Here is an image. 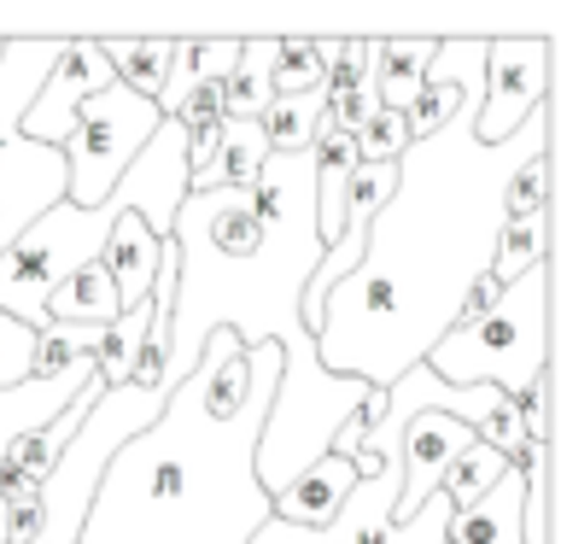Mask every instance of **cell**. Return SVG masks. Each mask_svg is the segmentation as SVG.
<instances>
[{
	"label": "cell",
	"instance_id": "7c38bea8",
	"mask_svg": "<svg viewBox=\"0 0 561 544\" xmlns=\"http://www.w3.org/2000/svg\"><path fill=\"white\" fill-rule=\"evenodd\" d=\"M158 240L147 223L135 217V211H123L117 228L105 235V252H100V270L112 275V287H117V305L123 310H135V305H147V293H152V275H158Z\"/></svg>",
	"mask_w": 561,
	"mask_h": 544
},
{
	"label": "cell",
	"instance_id": "3957f363",
	"mask_svg": "<svg viewBox=\"0 0 561 544\" xmlns=\"http://www.w3.org/2000/svg\"><path fill=\"white\" fill-rule=\"evenodd\" d=\"M252 217L257 240L252 252H222L210 240L199 205L182 200L170 223L175 240V316H170V358L164 381L170 393L199 363L210 333H234L252 345H293L305 340L298 298L310 270L322 263L316 240V158L310 152H270L252 182Z\"/></svg>",
	"mask_w": 561,
	"mask_h": 544
},
{
	"label": "cell",
	"instance_id": "5b68a950",
	"mask_svg": "<svg viewBox=\"0 0 561 544\" xmlns=\"http://www.w3.org/2000/svg\"><path fill=\"white\" fill-rule=\"evenodd\" d=\"M158 105L129 94L123 82L100 88L94 100H82L77 123L65 135V200L77 211H94L105 193L123 182V170L140 158V147L158 135Z\"/></svg>",
	"mask_w": 561,
	"mask_h": 544
},
{
	"label": "cell",
	"instance_id": "8fae6325",
	"mask_svg": "<svg viewBox=\"0 0 561 544\" xmlns=\"http://www.w3.org/2000/svg\"><path fill=\"white\" fill-rule=\"evenodd\" d=\"M351 486H357V468L340 463V456H322V463H310L287 491H275L270 515L280 526H328L340 515V503L351 498Z\"/></svg>",
	"mask_w": 561,
	"mask_h": 544
},
{
	"label": "cell",
	"instance_id": "52a82bcc",
	"mask_svg": "<svg viewBox=\"0 0 561 544\" xmlns=\"http://www.w3.org/2000/svg\"><path fill=\"white\" fill-rule=\"evenodd\" d=\"M112 65H105V53L94 35H82V42H65L59 47V59H53L47 70V82H42V94L30 100V112H24V140H35V147H65V135H70V123H77L82 112V100H94L100 88H112Z\"/></svg>",
	"mask_w": 561,
	"mask_h": 544
},
{
	"label": "cell",
	"instance_id": "44dd1931",
	"mask_svg": "<svg viewBox=\"0 0 561 544\" xmlns=\"http://www.w3.org/2000/svg\"><path fill=\"white\" fill-rule=\"evenodd\" d=\"M328 59H333V42H310V35L275 42V59H270V88H275V100L322 88V82H328Z\"/></svg>",
	"mask_w": 561,
	"mask_h": 544
},
{
	"label": "cell",
	"instance_id": "6da1fadb",
	"mask_svg": "<svg viewBox=\"0 0 561 544\" xmlns=\"http://www.w3.org/2000/svg\"><path fill=\"white\" fill-rule=\"evenodd\" d=\"M480 94L427 140H410L398 158V188L375 211L363 263L322 298L316 363L363 386H392L403 369L456 328L468 287L491 270L503 228V188L526 158L550 152V100L508 140L485 147L473 135Z\"/></svg>",
	"mask_w": 561,
	"mask_h": 544
},
{
	"label": "cell",
	"instance_id": "603a6c76",
	"mask_svg": "<svg viewBox=\"0 0 561 544\" xmlns=\"http://www.w3.org/2000/svg\"><path fill=\"white\" fill-rule=\"evenodd\" d=\"M533 217H550V152L526 158L503 188V223H533Z\"/></svg>",
	"mask_w": 561,
	"mask_h": 544
},
{
	"label": "cell",
	"instance_id": "4fadbf2b",
	"mask_svg": "<svg viewBox=\"0 0 561 544\" xmlns=\"http://www.w3.org/2000/svg\"><path fill=\"white\" fill-rule=\"evenodd\" d=\"M263 158H270V140H263L257 123H234V117H228L217 158H210L199 175H187V193H252Z\"/></svg>",
	"mask_w": 561,
	"mask_h": 544
},
{
	"label": "cell",
	"instance_id": "8992f818",
	"mask_svg": "<svg viewBox=\"0 0 561 544\" xmlns=\"http://www.w3.org/2000/svg\"><path fill=\"white\" fill-rule=\"evenodd\" d=\"M556 35H497L485 42V94H480V117L473 135L485 147H497L520 129L526 117L550 100V65H556Z\"/></svg>",
	"mask_w": 561,
	"mask_h": 544
},
{
	"label": "cell",
	"instance_id": "30bf717a",
	"mask_svg": "<svg viewBox=\"0 0 561 544\" xmlns=\"http://www.w3.org/2000/svg\"><path fill=\"white\" fill-rule=\"evenodd\" d=\"M94 375H100V369H94V358H88V363H77V369H65V375L24 381V386H12V393H0V456H7L12 439H24V433H35V428H47V421L59 416L65 404L77 398Z\"/></svg>",
	"mask_w": 561,
	"mask_h": 544
},
{
	"label": "cell",
	"instance_id": "484cf974",
	"mask_svg": "<svg viewBox=\"0 0 561 544\" xmlns=\"http://www.w3.org/2000/svg\"><path fill=\"white\" fill-rule=\"evenodd\" d=\"M240 65V42H228V35H210V42H187V70L199 88H222L234 77Z\"/></svg>",
	"mask_w": 561,
	"mask_h": 544
},
{
	"label": "cell",
	"instance_id": "ac0fdd59",
	"mask_svg": "<svg viewBox=\"0 0 561 544\" xmlns=\"http://www.w3.org/2000/svg\"><path fill=\"white\" fill-rule=\"evenodd\" d=\"M270 59H275V42H240V65H234V77L222 82V117H234V123L263 117V105L275 100Z\"/></svg>",
	"mask_w": 561,
	"mask_h": 544
},
{
	"label": "cell",
	"instance_id": "9a60e30c",
	"mask_svg": "<svg viewBox=\"0 0 561 544\" xmlns=\"http://www.w3.org/2000/svg\"><path fill=\"white\" fill-rule=\"evenodd\" d=\"M438 42H415V35H398V42H380V65H375V88H380V112H410L421 100V77H427Z\"/></svg>",
	"mask_w": 561,
	"mask_h": 544
},
{
	"label": "cell",
	"instance_id": "2e32d148",
	"mask_svg": "<svg viewBox=\"0 0 561 544\" xmlns=\"http://www.w3.org/2000/svg\"><path fill=\"white\" fill-rule=\"evenodd\" d=\"M328 117V88H310V94H287V100H270L257 117L270 152H310L316 147V129Z\"/></svg>",
	"mask_w": 561,
	"mask_h": 544
},
{
	"label": "cell",
	"instance_id": "e0dca14e",
	"mask_svg": "<svg viewBox=\"0 0 561 544\" xmlns=\"http://www.w3.org/2000/svg\"><path fill=\"white\" fill-rule=\"evenodd\" d=\"M100 53L129 94L158 100V88L170 77V59H175V42H164V35H158V42H123V35H112V42H100Z\"/></svg>",
	"mask_w": 561,
	"mask_h": 544
},
{
	"label": "cell",
	"instance_id": "9c48e42d",
	"mask_svg": "<svg viewBox=\"0 0 561 544\" xmlns=\"http://www.w3.org/2000/svg\"><path fill=\"white\" fill-rule=\"evenodd\" d=\"M520 498H526V480H520V468L508 463L497 480H491L485 498H473L468 509H450L445 544H526L520 539Z\"/></svg>",
	"mask_w": 561,
	"mask_h": 544
},
{
	"label": "cell",
	"instance_id": "ba28073f",
	"mask_svg": "<svg viewBox=\"0 0 561 544\" xmlns=\"http://www.w3.org/2000/svg\"><path fill=\"white\" fill-rule=\"evenodd\" d=\"M468 445H473V433H468L456 416H445V410H421V416L403 421V439H398L403 486H398L392 521H415L421 503L438 491V480H445V468H450Z\"/></svg>",
	"mask_w": 561,
	"mask_h": 544
},
{
	"label": "cell",
	"instance_id": "ffe728a7",
	"mask_svg": "<svg viewBox=\"0 0 561 544\" xmlns=\"http://www.w3.org/2000/svg\"><path fill=\"white\" fill-rule=\"evenodd\" d=\"M550 258V217H533V223H503L497 228V246H491V281L497 287H515L526 270Z\"/></svg>",
	"mask_w": 561,
	"mask_h": 544
},
{
	"label": "cell",
	"instance_id": "5bb4252c",
	"mask_svg": "<svg viewBox=\"0 0 561 544\" xmlns=\"http://www.w3.org/2000/svg\"><path fill=\"white\" fill-rule=\"evenodd\" d=\"M117 316H123L117 287H112V275H105L100 263L77 270L59 293L47 298V322H70V328H112Z\"/></svg>",
	"mask_w": 561,
	"mask_h": 544
},
{
	"label": "cell",
	"instance_id": "7a4b0ae2",
	"mask_svg": "<svg viewBox=\"0 0 561 544\" xmlns=\"http://www.w3.org/2000/svg\"><path fill=\"white\" fill-rule=\"evenodd\" d=\"M280 381V345L210 333L164 416L105 463L77 544H252L270 521L252 451Z\"/></svg>",
	"mask_w": 561,
	"mask_h": 544
},
{
	"label": "cell",
	"instance_id": "d6986e66",
	"mask_svg": "<svg viewBox=\"0 0 561 544\" xmlns=\"http://www.w3.org/2000/svg\"><path fill=\"white\" fill-rule=\"evenodd\" d=\"M152 293H147V305H135V310H123L112 328L100 333V345H94V369H100V381L105 386H129V369L140 358V345H147V333H152Z\"/></svg>",
	"mask_w": 561,
	"mask_h": 544
},
{
	"label": "cell",
	"instance_id": "cb8c5ba5",
	"mask_svg": "<svg viewBox=\"0 0 561 544\" xmlns=\"http://www.w3.org/2000/svg\"><path fill=\"white\" fill-rule=\"evenodd\" d=\"M351 147H357V165H398L410 147V123H403V112H375L351 135Z\"/></svg>",
	"mask_w": 561,
	"mask_h": 544
},
{
	"label": "cell",
	"instance_id": "7402d4cb",
	"mask_svg": "<svg viewBox=\"0 0 561 544\" xmlns=\"http://www.w3.org/2000/svg\"><path fill=\"white\" fill-rule=\"evenodd\" d=\"M503 468H508L503 456L491 451V445H480V439H473V445H468V451H462V456H456V463L445 468V480H438V498H445L450 509H468L473 498H485L491 480H497Z\"/></svg>",
	"mask_w": 561,
	"mask_h": 544
},
{
	"label": "cell",
	"instance_id": "277c9868",
	"mask_svg": "<svg viewBox=\"0 0 561 544\" xmlns=\"http://www.w3.org/2000/svg\"><path fill=\"white\" fill-rule=\"evenodd\" d=\"M427 369L445 386H497L503 398H520L550 369V258L526 270L480 322L450 328L427 351Z\"/></svg>",
	"mask_w": 561,
	"mask_h": 544
},
{
	"label": "cell",
	"instance_id": "d4e9b609",
	"mask_svg": "<svg viewBox=\"0 0 561 544\" xmlns=\"http://www.w3.org/2000/svg\"><path fill=\"white\" fill-rule=\"evenodd\" d=\"M35 381V333L12 316H0V393Z\"/></svg>",
	"mask_w": 561,
	"mask_h": 544
},
{
	"label": "cell",
	"instance_id": "4316f807",
	"mask_svg": "<svg viewBox=\"0 0 561 544\" xmlns=\"http://www.w3.org/2000/svg\"><path fill=\"white\" fill-rule=\"evenodd\" d=\"M7 521H12V503L0 498V544H7Z\"/></svg>",
	"mask_w": 561,
	"mask_h": 544
}]
</instances>
